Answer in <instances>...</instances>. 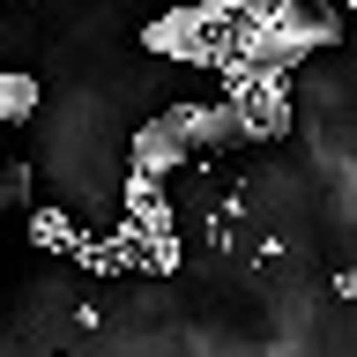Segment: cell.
Instances as JSON below:
<instances>
[{
    "mask_svg": "<svg viewBox=\"0 0 357 357\" xmlns=\"http://www.w3.org/2000/svg\"><path fill=\"white\" fill-rule=\"evenodd\" d=\"M142 45L164 52V60H178V67H216L223 75L231 60H245V22L231 8H216V0H194V8H164L142 30Z\"/></svg>",
    "mask_w": 357,
    "mask_h": 357,
    "instance_id": "cell-1",
    "label": "cell"
},
{
    "mask_svg": "<svg viewBox=\"0 0 357 357\" xmlns=\"http://www.w3.org/2000/svg\"><path fill=\"white\" fill-rule=\"evenodd\" d=\"M127 164L134 172H156V178H178L186 164H201V149H194V134L172 119V105H164L156 119H142V127L127 134Z\"/></svg>",
    "mask_w": 357,
    "mask_h": 357,
    "instance_id": "cell-2",
    "label": "cell"
},
{
    "mask_svg": "<svg viewBox=\"0 0 357 357\" xmlns=\"http://www.w3.org/2000/svg\"><path fill=\"white\" fill-rule=\"evenodd\" d=\"M112 245H119V261L134 268V275H178V231H142V223H112Z\"/></svg>",
    "mask_w": 357,
    "mask_h": 357,
    "instance_id": "cell-3",
    "label": "cell"
},
{
    "mask_svg": "<svg viewBox=\"0 0 357 357\" xmlns=\"http://www.w3.org/2000/svg\"><path fill=\"white\" fill-rule=\"evenodd\" d=\"M119 216L142 223V231H178V208H172V194H164V178L134 172V164H127V186H119Z\"/></svg>",
    "mask_w": 357,
    "mask_h": 357,
    "instance_id": "cell-4",
    "label": "cell"
},
{
    "mask_svg": "<svg viewBox=\"0 0 357 357\" xmlns=\"http://www.w3.org/2000/svg\"><path fill=\"white\" fill-rule=\"evenodd\" d=\"M89 231L75 216H67V208H30V245H45V253H67V261H75V245H82Z\"/></svg>",
    "mask_w": 357,
    "mask_h": 357,
    "instance_id": "cell-5",
    "label": "cell"
},
{
    "mask_svg": "<svg viewBox=\"0 0 357 357\" xmlns=\"http://www.w3.org/2000/svg\"><path fill=\"white\" fill-rule=\"evenodd\" d=\"M30 112H38V75L30 67H8L0 75V119L8 127H30Z\"/></svg>",
    "mask_w": 357,
    "mask_h": 357,
    "instance_id": "cell-6",
    "label": "cell"
},
{
    "mask_svg": "<svg viewBox=\"0 0 357 357\" xmlns=\"http://www.w3.org/2000/svg\"><path fill=\"white\" fill-rule=\"evenodd\" d=\"M30 178H38L30 164H8V201H15V208H38V201H30Z\"/></svg>",
    "mask_w": 357,
    "mask_h": 357,
    "instance_id": "cell-7",
    "label": "cell"
},
{
    "mask_svg": "<svg viewBox=\"0 0 357 357\" xmlns=\"http://www.w3.org/2000/svg\"><path fill=\"white\" fill-rule=\"evenodd\" d=\"M328 290L342 298V305H357V268H335V275H328Z\"/></svg>",
    "mask_w": 357,
    "mask_h": 357,
    "instance_id": "cell-8",
    "label": "cell"
},
{
    "mask_svg": "<svg viewBox=\"0 0 357 357\" xmlns=\"http://www.w3.org/2000/svg\"><path fill=\"white\" fill-rule=\"evenodd\" d=\"M350 8H357V0H350Z\"/></svg>",
    "mask_w": 357,
    "mask_h": 357,
    "instance_id": "cell-9",
    "label": "cell"
}]
</instances>
